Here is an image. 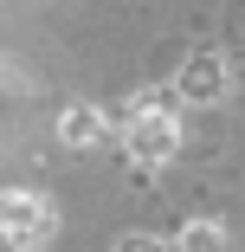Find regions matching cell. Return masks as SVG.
Wrapping results in <instances>:
<instances>
[{"instance_id": "7a4b0ae2", "label": "cell", "mask_w": 245, "mask_h": 252, "mask_svg": "<svg viewBox=\"0 0 245 252\" xmlns=\"http://www.w3.org/2000/svg\"><path fill=\"white\" fill-rule=\"evenodd\" d=\"M123 123H129V129H123V142H129V156H136L142 168L168 162V156H174V142H181L174 117H123Z\"/></svg>"}, {"instance_id": "6da1fadb", "label": "cell", "mask_w": 245, "mask_h": 252, "mask_svg": "<svg viewBox=\"0 0 245 252\" xmlns=\"http://www.w3.org/2000/svg\"><path fill=\"white\" fill-rule=\"evenodd\" d=\"M45 233H52V207H45L39 194H20V188L0 194V239H13V246H39Z\"/></svg>"}, {"instance_id": "8992f818", "label": "cell", "mask_w": 245, "mask_h": 252, "mask_svg": "<svg viewBox=\"0 0 245 252\" xmlns=\"http://www.w3.org/2000/svg\"><path fill=\"white\" fill-rule=\"evenodd\" d=\"M123 252H168L162 239H123Z\"/></svg>"}, {"instance_id": "5b68a950", "label": "cell", "mask_w": 245, "mask_h": 252, "mask_svg": "<svg viewBox=\"0 0 245 252\" xmlns=\"http://www.w3.org/2000/svg\"><path fill=\"white\" fill-rule=\"evenodd\" d=\"M181 252H226V233H219L213 220H193V226L181 233Z\"/></svg>"}, {"instance_id": "277c9868", "label": "cell", "mask_w": 245, "mask_h": 252, "mask_svg": "<svg viewBox=\"0 0 245 252\" xmlns=\"http://www.w3.org/2000/svg\"><path fill=\"white\" fill-rule=\"evenodd\" d=\"M58 129H65V142H78V149H90L97 136H104V117H97L90 104H78V110H65V123H58Z\"/></svg>"}, {"instance_id": "3957f363", "label": "cell", "mask_w": 245, "mask_h": 252, "mask_svg": "<svg viewBox=\"0 0 245 252\" xmlns=\"http://www.w3.org/2000/svg\"><path fill=\"white\" fill-rule=\"evenodd\" d=\"M181 97H193V104H213V97H219V59H193L187 78H181Z\"/></svg>"}]
</instances>
